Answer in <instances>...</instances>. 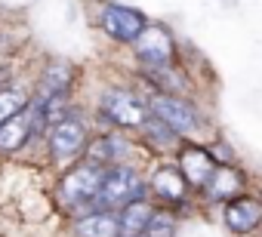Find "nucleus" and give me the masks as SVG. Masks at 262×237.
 I'll use <instances>...</instances> for the list:
<instances>
[{
  "instance_id": "obj_12",
  "label": "nucleus",
  "mask_w": 262,
  "mask_h": 237,
  "mask_svg": "<svg viewBox=\"0 0 262 237\" xmlns=\"http://www.w3.org/2000/svg\"><path fill=\"white\" fill-rule=\"evenodd\" d=\"M77 237H120L117 228V212L114 209H93L90 216L74 222Z\"/></svg>"
},
{
  "instance_id": "obj_7",
  "label": "nucleus",
  "mask_w": 262,
  "mask_h": 237,
  "mask_svg": "<svg viewBox=\"0 0 262 237\" xmlns=\"http://www.w3.org/2000/svg\"><path fill=\"white\" fill-rule=\"evenodd\" d=\"M136 43V56L148 65V68H167L173 62V40L164 28H148L133 40Z\"/></svg>"
},
{
  "instance_id": "obj_13",
  "label": "nucleus",
  "mask_w": 262,
  "mask_h": 237,
  "mask_svg": "<svg viewBox=\"0 0 262 237\" xmlns=\"http://www.w3.org/2000/svg\"><path fill=\"white\" fill-rule=\"evenodd\" d=\"M151 203H145L142 197L139 200H129L120 206V216H117V228H120V237H142L148 219H151Z\"/></svg>"
},
{
  "instance_id": "obj_9",
  "label": "nucleus",
  "mask_w": 262,
  "mask_h": 237,
  "mask_svg": "<svg viewBox=\"0 0 262 237\" xmlns=\"http://www.w3.org/2000/svg\"><path fill=\"white\" fill-rule=\"evenodd\" d=\"M31 136H34V133H31V108L25 105L19 114H13L10 121L0 124V151H4V154H13V151H19Z\"/></svg>"
},
{
  "instance_id": "obj_11",
  "label": "nucleus",
  "mask_w": 262,
  "mask_h": 237,
  "mask_svg": "<svg viewBox=\"0 0 262 237\" xmlns=\"http://www.w3.org/2000/svg\"><path fill=\"white\" fill-rule=\"evenodd\" d=\"M225 222L231 231H253L262 222V203L256 197H234L225 206Z\"/></svg>"
},
{
  "instance_id": "obj_17",
  "label": "nucleus",
  "mask_w": 262,
  "mask_h": 237,
  "mask_svg": "<svg viewBox=\"0 0 262 237\" xmlns=\"http://www.w3.org/2000/svg\"><path fill=\"white\" fill-rule=\"evenodd\" d=\"M173 234H176V222L170 212H151V219L142 231V237H173Z\"/></svg>"
},
{
  "instance_id": "obj_5",
  "label": "nucleus",
  "mask_w": 262,
  "mask_h": 237,
  "mask_svg": "<svg viewBox=\"0 0 262 237\" xmlns=\"http://www.w3.org/2000/svg\"><path fill=\"white\" fill-rule=\"evenodd\" d=\"M99 25L108 37L120 40V43H133L142 31H145V16L129 10V7H120V4H105L102 13H99Z\"/></svg>"
},
{
  "instance_id": "obj_6",
  "label": "nucleus",
  "mask_w": 262,
  "mask_h": 237,
  "mask_svg": "<svg viewBox=\"0 0 262 237\" xmlns=\"http://www.w3.org/2000/svg\"><path fill=\"white\" fill-rule=\"evenodd\" d=\"M151 114L161 124H167L173 133H194L198 130V114L191 111V105H185L173 96H155L151 99Z\"/></svg>"
},
{
  "instance_id": "obj_2",
  "label": "nucleus",
  "mask_w": 262,
  "mask_h": 237,
  "mask_svg": "<svg viewBox=\"0 0 262 237\" xmlns=\"http://www.w3.org/2000/svg\"><path fill=\"white\" fill-rule=\"evenodd\" d=\"M102 176H105V167H96L90 160L71 167L62 176V182H59V203L65 209H83V206H90L93 197L99 194Z\"/></svg>"
},
{
  "instance_id": "obj_3",
  "label": "nucleus",
  "mask_w": 262,
  "mask_h": 237,
  "mask_svg": "<svg viewBox=\"0 0 262 237\" xmlns=\"http://www.w3.org/2000/svg\"><path fill=\"white\" fill-rule=\"evenodd\" d=\"M99 111L114 127H142L148 121V108L126 89H108L99 102Z\"/></svg>"
},
{
  "instance_id": "obj_10",
  "label": "nucleus",
  "mask_w": 262,
  "mask_h": 237,
  "mask_svg": "<svg viewBox=\"0 0 262 237\" xmlns=\"http://www.w3.org/2000/svg\"><path fill=\"white\" fill-rule=\"evenodd\" d=\"M83 148H86V160L96 163V167H114V163H120V160L126 157V151H129V145H126L120 136H111V133H105V136L86 142Z\"/></svg>"
},
{
  "instance_id": "obj_15",
  "label": "nucleus",
  "mask_w": 262,
  "mask_h": 237,
  "mask_svg": "<svg viewBox=\"0 0 262 237\" xmlns=\"http://www.w3.org/2000/svg\"><path fill=\"white\" fill-rule=\"evenodd\" d=\"M68 86H71V65H65V62H50V68H47L43 77H40L37 99L56 96V92H68Z\"/></svg>"
},
{
  "instance_id": "obj_14",
  "label": "nucleus",
  "mask_w": 262,
  "mask_h": 237,
  "mask_svg": "<svg viewBox=\"0 0 262 237\" xmlns=\"http://www.w3.org/2000/svg\"><path fill=\"white\" fill-rule=\"evenodd\" d=\"M185 179H182V173L179 170H173V167H164V170H158L155 173V179H151V191L158 194V197H164V200H182V194H185Z\"/></svg>"
},
{
  "instance_id": "obj_1",
  "label": "nucleus",
  "mask_w": 262,
  "mask_h": 237,
  "mask_svg": "<svg viewBox=\"0 0 262 237\" xmlns=\"http://www.w3.org/2000/svg\"><path fill=\"white\" fill-rule=\"evenodd\" d=\"M145 191L139 173L133 167H123V163H114V167H105V176H102V185H99V194L93 197V209H117L129 200H139Z\"/></svg>"
},
{
  "instance_id": "obj_16",
  "label": "nucleus",
  "mask_w": 262,
  "mask_h": 237,
  "mask_svg": "<svg viewBox=\"0 0 262 237\" xmlns=\"http://www.w3.org/2000/svg\"><path fill=\"white\" fill-rule=\"evenodd\" d=\"M25 105H28V92L22 86H0V124L19 114Z\"/></svg>"
},
{
  "instance_id": "obj_8",
  "label": "nucleus",
  "mask_w": 262,
  "mask_h": 237,
  "mask_svg": "<svg viewBox=\"0 0 262 237\" xmlns=\"http://www.w3.org/2000/svg\"><path fill=\"white\" fill-rule=\"evenodd\" d=\"M179 173H182V179L188 185H198V188L210 185V179L216 173L210 151H204V148H185L182 157H179Z\"/></svg>"
},
{
  "instance_id": "obj_4",
  "label": "nucleus",
  "mask_w": 262,
  "mask_h": 237,
  "mask_svg": "<svg viewBox=\"0 0 262 237\" xmlns=\"http://www.w3.org/2000/svg\"><path fill=\"white\" fill-rule=\"evenodd\" d=\"M47 145H50V154L56 163L74 160L86 145V127L77 117H65V121H59L47 130Z\"/></svg>"
},
{
  "instance_id": "obj_18",
  "label": "nucleus",
  "mask_w": 262,
  "mask_h": 237,
  "mask_svg": "<svg viewBox=\"0 0 262 237\" xmlns=\"http://www.w3.org/2000/svg\"><path fill=\"white\" fill-rule=\"evenodd\" d=\"M4 74H7V68H0V77H4Z\"/></svg>"
}]
</instances>
